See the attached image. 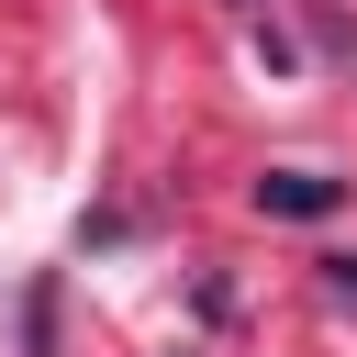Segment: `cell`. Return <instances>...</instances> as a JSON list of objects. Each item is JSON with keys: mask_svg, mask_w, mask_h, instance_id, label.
Here are the masks:
<instances>
[{"mask_svg": "<svg viewBox=\"0 0 357 357\" xmlns=\"http://www.w3.org/2000/svg\"><path fill=\"white\" fill-rule=\"evenodd\" d=\"M257 212L324 223V212H346V178H312V167H268V178H257Z\"/></svg>", "mask_w": 357, "mask_h": 357, "instance_id": "6da1fadb", "label": "cell"}]
</instances>
